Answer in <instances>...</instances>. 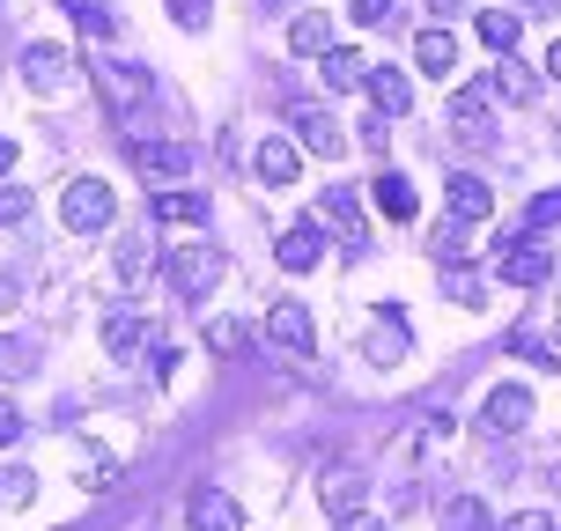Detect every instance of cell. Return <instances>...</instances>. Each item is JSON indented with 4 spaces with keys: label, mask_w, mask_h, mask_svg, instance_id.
Masks as SVG:
<instances>
[{
    "label": "cell",
    "mask_w": 561,
    "mask_h": 531,
    "mask_svg": "<svg viewBox=\"0 0 561 531\" xmlns=\"http://www.w3.org/2000/svg\"><path fill=\"white\" fill-rule=\"evenodd\" d=\"M112 207H118V199H112V185H104V177H75V185L59 193V215H67V229H82V236L112 222Z\"/></svg>",
    "instance_id": "1"
},
{
    "label": "cell",
    "mask_w": 561,
    "mask_h": 531,
    "mask_svg": "<svg viewBox=\"0 0 561 531\" xmlns=\"http://www.w3.org/2000/svg\"><path fill=\"white\" fill-rule=\"evenodd\" d=\"M215 280H222V252H215V244H185V252L170 258V288H178L185 303H193V296H207Z\"/></svg>",
    "instance_id": "2"
},
{
    "label": "cell",
    "mask_w": 561,
    "mask_h": 531,
    "mask_svg": "<svg viewBox=\"0 0 561 531\" xmlns=\"http://www.w3.org/2000/svg\"><path fill=\"white\" fill-rule=\"evenodd\" d=\"M288 126H296V148H310V155H347V134H340V118L333 112H318V104H296L288 112Z\"/></svg>",
    "instance_id": "3"
},
{
    "label": "cell",
    "mask_w": 561,
    "mask_h": 531,
    "mask_svg": "<svg viewBox=\"0 0 561 531\" xmlns=\"http://www.w3.org/2000/svg\"><path fill=\"white\" fill-rule=\"evenodd\" d=\"M525 420H533V392H525V384H495L488 406H480V428H488V436H517Z\"/></svg>",
    "instance_id": "4"
},
{
    "label": "cell",
    "mask_w": 561,
    "mask_h": 531,
    "mask_svg": "<svg viewBox=\"0 0 561 531\" xmlns=\"http://www.w3.org/2000/svg\"><path fill=\"white\" fill-rule=\"evenodd\" d=\"M126 155L148 177H193V148L185 140H126Z\"/></svg>",
    "instance_id": "5"
},
{
    "label": "cell",
    "mask_w": 561,
    "mask_h": 531,
    "mask_svg": "<svg viewBox=\"0 0 561 531\" xmlns=\"http://www.w3.org/2000/svg\"><path fill=\"white\" fill-rule=\"evenodd\" d=\"M23 82L37 89V96H59V89L75 82V59L59 53V45H30L23 53Z\"/></svg>",
    "instance_id": "6"
},
{
    "label": "cell",
    "mask_w": 561,
    "mask_h": 531,
    "mask_svg": "<svg viewBox=\"0 0 561 531\" xmlns=\"http://www.w3.org/2000/svg\"><path fill=\"white\" fill-rule=\"evenodd\" d=\"M495 274H503L510 288H539V280L554 274V258H547V244H539V236H517V244L503 252V266H495Z\"/></svg>",
    "instance_id": "7"
},
{
    "label": "cell",
    "mask_w": 561,
    "mask_h": 531,
    "mask_svg": "<svg viewBox=\"0 0 561 531\" xmlns=\"http://www.w3.org/2000/svg\"><path fill=\"white\" fill-rule=\"evenodd\" d=\"M274 258H280V274H310V266L325 258V229H318V222H296V229H280Z\"/></svg>",
    "instance_id": "8"
},
{
    "label": "cell",
    "mask_w": 561,
    "mask_h": 531,
    "mask_svg": "<svg viewBox=\"0 0 561 531\" xmlns=\"http://www.w3.org/2000/svg\"><path fill=\"white\" fill-rule=\"evenodd\" d=\"M266 333H274V347H288V355H310V347H318V325H310L304 303H274L266 310Z\"/></svg>",
    "instance_id": "9"
},
{
    "label": "cell",
    "mask_w": 561,
    "mask_h": 531,
    "mask_svg": "<svg viewBox=\"0 0 561 531\" xmlns=\"http://www.w3.org/2000/svg\"><path fill=\"white\" fill-rule=\"evenodd\" d=\"M185 524L193 531H244V509L229 503L222 487H199L193 503H185Z\"/></svg>",
    "instance_id": "10"
},
{
    "label": "cell",
    "mask_w": 561,
    "mask_h": 531,
    "mask_svg": "<svg viewBox=\"0 0 561 531\" xmlns=\"http://www.w3.org/2000/svg\"><path fill=\"white\" fill-rule=\"evenodd\" d=\"M318 503H325V517H340V524H347V517H355V509L369 503V480L340 465V473H325V480H318Z\"/></svg>",
    "instance_id": "11"
},
{
    "label": "cell",
    "mask_w": 561,
    "mask_h": 531,
    "mask_svg": "<svg viewBox=\"0 0 561 531\" xmlns=\"http://www.w3.org/2000/svg\"><path fill=\"white\" fill-rule=\"evenodd\" d=\"M450 134L466 140V148H480V140L495 134V118H488V96H480V89H458V96H450Z\"/></svg>",
    "instance_id": "12"
},
{
    "label": "cell",
    "mask_w": 561,
    "mask_h": 531,
    "mask_svg": "<svg viewBox=\"0 0 561 531\" xmlns=\"http://www.w3.org/2000/svg\"><path fill=\"white\" fill-rule=\"evenodd\" d=\"M450 215H458V222H488V215H495V185L473 177V170H458V177H450Z\"/></svg>",
    "instance_id": "13"
},
{
    "label": "cell",
    "mask_w": 561,
    "mask_h": 531,
    "mask_svg": "<svg viewBox=\"0 0 561 531\" xmlns=\"http://www.w3.org/2000/svg\"><path fill=\"white\" fill-rule=\"evenodd\" d=\"M252 163L266 185H296V170H304V155H296V140H259L252 148Z\"/></svg>",
    "instance_id": "14"
},
{
    "label": "cell",
    "mask_w": 561,
    "mask_h": 531,
    "mask_svg": "<svg viewBox=\"0 0 561 531\" xmlns=\"http://www.w3.org/2000/svg\"><path fill=\"white\" fill-rule=\"evenodd\" d=\"M369 96H377V112H385V118L414 112V82H407L399 67H369Z\"/></svg>",
    "instance_id": "15"
},
{
    "label": "cell",
    "mask_w": 561,
    "mask_h": 531,
    "mask_svg": "<svg viewBox=\"0 0 561 531\" xmlns=\"http://www.w3.org/2000/svg\"><path fill=\"white\" fill-rule=\"evenodd\" d=\"M414 59L428 67V74H450V59H458V37H450L444 23H421V30H414Z\"/></svg>",
    "instance_id": "16"
},
{
    "label": "cell",
    "mask_w": 561,
    "mask_h": 531,
    "mask_svg": "<svg viewBox=\"0 0 561 531\" xmlns=\"http://www.w3.org/2000/svg\"><path fill=\"white\" fill-rule=\"evenodd\" d=\"M104 347L126 362L134 347H148V318H134V310H112V318H104Z\"/></svg>",
    "instance_id": "17"
},
{
    "label": "cell",
    "mask_w": 561,
    "mask_h": 531,
    "mask_svg": "<svg viewBox=\"0 0 561 531\" xmlns=\"http://www.w3.org/2000/svg\"><path fill=\"white\" fill-rule=\"evenodd\" d=\"M156 222L199 229V222H207V199H199V193H156Z\"/></svg>",
    "instance_id": "18"
},
{
    "label": "cell",
    "mask_w": 561,
    "mask_h": 531,
    "mask_svg": "<svg viewBox=\"0 0 561 531\" xmlns=\"http://www.w3.org/2000/svg\"><path fill=\"white\" fill-rule=\"evenodd\" d=\"M318 67H325V82H333V89H369V59H363V53H347V45H333V53L318 59Z\"/></svg>",
    "instance_id": "19"
},
{
    "label": "cell",
    "mask_w": 561,
    "mask_h": 531,
    "mask_svg": "<svg viewBox=\"0 0 561 531\" xmlns=\"http://www.w3.org/2000/svg\"><path fill=\"white\" fill-rule=\"evenodd\" d=\"M377 207H385V215H392V222H414V215H421L414 185H407V177H399V170H385V177H377Z\"/></svg>",
    "instance_id": "20"
},
{
    "label": "cell",
    "mask_w": 561,
    "mask_h": 531,
    "mask_svg": "<svg viewBox=\"0 0 561 531\" xmlns=\"http://www.w3.org/2000/svg\"><path fill=\"white\" fill-rule=\"evenodd\" d=\"M288 45H296V53H318V59H325V53H333V23H325V15H318V8H310V15H296V30H288Z\"/></svg>",
    "instance_id": "21"
},
{
    "label": "cell",
    "mask_w": 561,
    "mask_h": 531,
    "mask_svg": "<svg viewBox=\"0 0 561 531\" xmlns=\"http://www.w3.org/2000/svg\"><path fill=\"white\" fill-rule=\"evenodd\" d=\"M363 355H369V362H399V355H407V333H399V310H385V318H377V333L363 339Z\"/></svg>",
    "instance_id": "22"
},
{
    "label": "cell",
    "mask_w": 561,
    "mask_h": 531,
    "mask_svg": "<svg viewBox=\"0 0 561 531\" xmlns=\"http://www.w3.org/2000/svg\"><path fill=\"white\" fill-rule=\"evenodd\" d=\"M517 15H510V8H480V45H488V53H510V45H517Z\"/></svg>",
    "instance_id": "23"
},
{
    "label": "cell",
    "mask_w": 561,
    "mask_h": 531,
    "mask_svg": "<svg viewBox=\"0 0 561 531\" xmlns=\"http://www.w3.org/2000/svg\"><path fill=\"white\" fill-rule=\"evenodd\" d=\"M466 229H473V222H458V215H450V222H436V229H428V252L444 258V266H458V258L473 252V244H466Z\"/></svg>",
    "instance_id": "24"
},
{
    "label": "cell",
    "mask_w": 561,
    "mask_h": 531,
    "mask_svg": "<svg viewBox=\"0 0 561 531\" xmlns=\"http://www.w3.org/2000/svg\"><path fill=\"white\" fill-rule=\"evenodd\" d=\"M104 89H112V112H126V104L148 96V74L140 67H104Z\"/></svg>",
    "instance_id": "25"
},
{
    "label": "cell",
    "mask_w": 561,
    "mask_h": 531,
    "mask_svg": "<svg viewBox=\"0 0 561 531\" xmlns=\"http://www.w3.org/2000/svg\"><path fill=\"white\" fill-rule=\"evenodd\" d=\"M75 465H82V487H89V495H104V487H112V473H118V465H112V450H96V443L75 450Z\"/></svg>",
    "instance_id": "26"
},
{
    "label": "cell",
    "mask_w": 561,
    "mask_h": 531,
    "mask_svg": "<svg viewBox=\"0 0 561 531\" xmlns=\"http://www.w3.org/2000/svg\"><path fill=\"white\" fill-rule=\"evenodd\" d=\"M444 531H488V503H480V495H458V503H444Z\"/></svg>",
    "instance_id": "27"
},
{
    "label": "cell",
    "mask_w": 561,
    "mask_h": 531,
    "mask_svg": "<svg viewBox=\"0 0 561 531\" xmlns=\"http://www.w3.org/2000/svg\"><path fill=\"white\" fill-rule=\"evenodd\" d=\"M148 274H156V244H140V236L118 244V280H148Z\"/></svg>",
    "instance_id": "28"
},
{
    "label": "cell",
    "mask_w": 561,
    "mask_h": 531,
    "mask_svg": "<svg viewBox=\"0 0 561 531\" xmlns=\"http://www.w3.org/2000/svg\"><path fill=\"white\" fill-rule=\"evenodd\" d=\"M325 215H333V222L347 229L355 244H369V236H363V222H355V193H347V185H333V193H325Z\"/></svg>",
    "instance_id": "29"
},
{
    "label": "cell",
    "mask_w": 561,
    "mask_h": 531,
    "mask_svg": "<svg viewBox=\"0 0 561 531\" xmlns=\"http://www.w3.org/2000/svg\"><path fill=\"white\" fill-rule=\"evenodd\" d=\"M207 347H215V355H237V347H244V325H237V318H215V325H207Z\"/></svg>",
    "instance_id": "30"
},
{
    "label": "cell",
    "mask_w": 561,
    "mask_h": 531,
    "mask_svg": "<svg viewBox=\"0 0 561 531\" xmlns=\"http://www.w3.org/2000/svg\"><path fill=\"white\" fill-rule=\"evenodd\" d=\"M525 222H533V236H539V229H554L561 222V193H539L533 207H525Z\"/></svg>",
    "instance_id": "31"
},
{
    "label": "cell",
    "mask_w": 561,
    "mask_h": 531,
    "mask_svg": "<svg viewBox=\"0 0 561 531\" xmlns=\"http://www.w3.org/2000/svg\"><path fill=\"white\" fill-rule=\"evenodd\" d=\"M444 296H450V303H480V280L466 274V266H450V274H444Z\"/></svg>",
    "instance_id": "32"
},
{
    "label": "cell",
    "mask_w": 561,
    "mask_h": 531,
    "mask_svg": "<svg viewBox=\"0 0 561 531\" xmlns=\"http://www.w3.org/2000/svg\"><path fill=\"white\" fill-rule=\"evenodd\" d=\"M392 15H399L392 0H355V23H363V30H385Z\"/></svg>",
    "instance_id": "33"
},
{
    "label": "cell",
    "mask_w": 561,
    "mask_h": 531,
    "mask_svg": "<svg viewBox=\"0 0 561 531\" xmlns=\"http://www.w3.org/2000/svg\"><path fill=\"white\" fill-rule=\"evenodd\" d=\"M37 495V480L30 473H0V503H30Z\"/></svg>",
    "instance_id": "34"
},
{
    "label": "cell",
    "mask_w": 561,
    "mask_h": 531,
    "mask_svg": "<svg viewBox=\"0 0 561 531\" xmlns=\"http://www.w3.org/2000/svg\"><path fill=\"white\" fill-rule=\"evenodd\" d=\"M363 140H369V155H377V148L392 140V118H385V112H369V118H363Z\"/></svg>",
    "instance_id": "35"
},
{
    "label": "cell",
    "mask_w": 561,
    "mask_h": 531,
    "mask_svg": "<svg viewBox=\"0 0 561 531\" xmlns=\"http://www.w3.org/2000/svg\"><path fill=\"white\" fill-rule=\"evenodd\" d=\"M23 215H30V193H23V185H15V193H0V222H23Z\"/></svg>",
    "instance_id": "36"
},
{
    "label": "cell",
    "mask_w": 561,
    "mask_h": 531,
    "mask_svg": "<svg viewBox=\"0 0 561 531\" xmlns=\"http://www.w3.org/2000/svg\"><path fill=\"white\" fill-rule=\"evenodd\" d=\"M533 89H539V82L525 74V67H503V96H533Z\"/></svg>",
    "instance_id": "37"
},
{
    "label": "cell",
    "mask_w": 561,
    "mask_h": 531,
    "mask_svg": "<svg viewBox=\"0 0 561 531\" xmlns=\"http://www.w3.org/2000/svg\"><path fill=\"white\" fill-rule=\"evenodd\" d=\"M82 30H89V37H112L118 23H112V15H104V8H82Z\"/></svg>",
    "instance_id": "38"
},
{
    "label": "cell",
    "mask_w": 561,
    "mask_h": 531,
    "mask_svg": "<svg viewBox=\"0 0 561 531\" xmlns=\"http://www.w3.org/2000/svg\"><path fill=\"white\" fill-rule=\"evenodd\" d=\"M503 531H554V524H547V509H525V517H510Z\"/></svg>",
    "instance_id": "39"
},
{
    "label": "cell",
    "mask_w": 561,
    "mask_h": 531,
    "mask_svg": "<svg viewBox=\"0 0 561 531\" xmlns=\"http://www.w3.org/2000/svg\"><path fill=\"white\" fill-rule=\"evenodd\" d=\"M15 303H23V288H15L8 274H0V318H15Z\"/></svg>",
    "instance_id": "40"
},
{
    "label": "cell",
    "mask_w": 561,
    "mask_h": 531,
    "mask_svg": "<svg viewBox=\"0 0 561 531\" xmlns=\"http://www.w3.org/2000/svg\"><path fill=\"white\" fill-rule=\"evenodd\" d=\"M15 428H23V420H15V406L0 399V443H15Z\"/></svg>",
    "instance_id": "41"
},
{
    "label": "cell",
    "mask_w": 561,
    "mask_h": 531,
    "mask_svg": "<svg viewBox=\"0 0 561 531\" xmlns=\"http://www.w3.org/2000/svg\"><path fill=\"white\" fill-rule=\"evenodd\" d=\"M8 170H15V140L0 134V177H8Z\"/></svg>",
    "instance_id": "42"
},
{
    "label": "cell",
    "mask_w": 561,
    "mask_h": 531,
    "mask_svg": "<svg viewBox=\"0 0 561 531\" xmlns=\"http://www.w3.org/2000/svg\"><path fill=\"white\" fill-rule=\"evenodd\" d=\"M347 531H385V524H377V517H347Z\"/></svg>",
    "instance_id": "43"
},
{
    "label": "cell",
    "mask_w": 561,
    "mask_h": 531,
    "mask_svg": "<svg viewBox=\"0 0 561 531\" xmlns=\"http://www.w3.org/2000/svg\"><path fill=\"white\" fill-rule=\"evenodd\" d=\"M547 74H554V82H561V45H554V53H547Z\"/></svg>",
    "instance_id": "44"
},
{
    "label": "cell",
    "mask_w": 561,
    "mask_h": 531,
    "mask_svg": "<svg viewBox=\"0 0 561 531\" xmlns=\"http://www.w3.org/2000/svg\"><path fill=\"white\" fill-rule=\"evenodd\" d=\"M533 8H554V0H533Z\"/></svg>",
    "instance_id": "45"
},
{
    "label": "cell",
    "mask_w": 561,
    "mask_h": 531,
    "mask_svg": "<svg viewBox=\"0 0 561 531\" xmlns=\"http://www.w3.org/2000/svg\"><path fill=\"white\" fill-rule=\"evenodd\" d=\"M554 531H561V524H554Z\"/></svg>",
    "instance_id": "46"
}]
</instances>
